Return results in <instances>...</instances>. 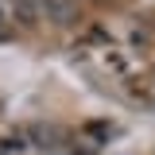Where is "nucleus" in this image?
I'll return each mask as SVG.
<instances>
[{"instance_id":"7ed1b4c3","label":"nucleus","mask_w":155,"mask_h":155,"mask_svg":"<svg viewBox=\"0 0 155 155\" xmlns=\"http://www.w3.org/2000/svg\"><path fill=\"white\" fill-rule=\"evenodd\" d=\"M0 23H16V0H0Z\"/></svg>"},{"instance_id":"20e7f679","label":"nucleus","mask_w":155,"mask_h":155,"mask_svg":"<svg viewBox=\"0 0 155 155\" xmlns=\"http://www.w3.org/2000/svg\"><path fill=\"white\" fill-rule=\"evenodd\" d=\"M47 155H74V151H66V147H54V151H47Z\"/></svg>"},{"instance_id":"f03ea898","label":"nucleus","mask_w":155,"mask_h":155,"mask_svg":"<svg viewBox=\"0 0 155 155\" xmlns=\"http://www.w3.org/2000/svg\"><path fill=\"white\" fill-rule=\"evenodd\" d=\"M39 0H16V23L19 27H35L39 23Z\"/></svg>"},{"instance_id":"f257e3e1","label":"nucleus","mask_w":155,"mask_h":155,"mask_svg":"<svg viewBox=\"0 0 155 155\" xmlns=\"http://www.w3.org/2000/svg\"><path fill=\"white\" fill-rule=\"evenodd\" d=\"M39 16L54 27H70L81 19V12H78V0H39Z\"/></svg>"},{"instance_id":"39448f33","label":"nucleus","mask_w":155,"mask_h":155,"mask_svg":"<svg viewBox=\"0 0 155 155\" xmlns=\"http://www.w3.org/2000/svg\"><path fill=\"white\" fill-rule=\"evenodd\" d=\"M151 109H155V97H151Z\"/></svg>"}]
</instances>
